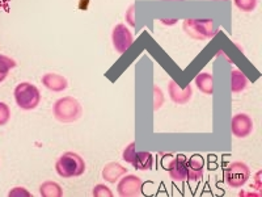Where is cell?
Listing matches in <instances>:
<instances>
[{
	"instance_id": "obj_1",
	"label": "cell",
	"mask_w": 262,
	"mask_h": 197,
	"mask_svg": "<svg viewBox=\"0 0 262 197\" xmlns=\"http://www.w3.org/2000/svg\"><path fill=\"white\" fill-rule=\"evenodd\" d=\"M53 116L62 124L76 123L83 116V107L78 98L72 96H64L54 103Z\"/></svg>"
},
{
	"instance_id": "obj_2",
	"label": "cell",
	"mask_w": 262,
	"mask_h": 197,
	"mask_svg": "<svg viewBox=\"0 0 262 197\" xmlns=\"http://www.w3.org/2000/svg\"><path fill=\"white\" fill-rule=\"evenodd\" d=\"M55 171L63 179L79 178L85 172V162L78 152L66 151L55 162Z\"/></svg>"
},
{
	"instance_id": "obj_3",
	"label": "cell",
	"mask_w": 262,
	"mask_h": 197,
	"mask_svg": "<svg viewBox=\"0 0 262 197\" xmlns=\"http://www.w3.org/2000/svg\"><path fill=\"white\" fill-rule=\"evenodd\" d=\"M15 102L20 109L23 111H33L41 103V92L38 87L29 82H21L15 87L13 91Z\"/></svg>"
},
{
	"instance_id": "obj_4",
	"label": "cell",
	"mask_w": 262,
	"mask_h": 197,
	"mask_svg": "<svg viewBox=\"0 0 262 197\" xmlns=\"http://www.w3.org/2000/svg\"><path fill=\"white\" fill-rule=\"evenodd\" d=\"M182 29L186 36L196 41H206L216 34V28L212 18H186L184 20Z\"/></svg>"
},
{
	"instance_id": "obj_5",
	"label": "cell",
	"mask_w": 262,
	"mask_h": 197,
	"mask_svg": "<svg viewBox=\"0 0 262 197\" xmlns=\"http://www.w3.org/2000/svg\"><path fill=\"white\" fill-rule=\"evenodd\" d=\"M250 178V168L244 162H232L224 168V182L231 188H242Z\"/></svg>"
},
{
	"instance_id": "obj_6",
	"label": "cell",
	"mask_w": 262,
	"mask_h": 197,
	"mask_svg": "<svg viewBox=\"0 0 262 197\" xmlns=\"http://www.w3.org/2000/svg\"><path fill=\"white\" fill-rule=\"evenodd\" d=\"M117 193L121 197H138L143 194V180L137 175L126 173L117 184Z\"/></svg>"
},
{
	"instance_id": "obj_7",
	"label": "cell",
	"mask_w": 262,
	"mask_h": 197,
	"mask_svg": "<svg viewBox=\"0 0 262 197\" xmlns=\"http://www.w3.org/2000/svg\"><path fill=\"white\" fill-rule=\"evenodd\" d=\"M112 44L116 53L123 54L134 44V36L126 24H117L112 30Z\"/></svg>"
},
{
	"instance_id": "obj_8",
	"label": "cell",
	"mask_w": 262,
	"mask_h": 197,
	"mask_svg": "<svg viewBox=\"0 0 262 197\" xmlns=\"http://www.w3.org/2000/svg\"><path fill=\"white\" fill-rule=\"evenodd\" d=\"M253 131V120L247 113H237L231 120V133L236 138H247Z\"/></svg>"
},
{
	"instance_id": "obj_9",
	"label": "cell",
	"mask_w": 262,
	"mask_h": 197,
	"mask_svg": "<svg viewBox=\"0 0 262 197\" xmlns=\"http://www.w3.org/2000/svg\"><path fill=\"white\" fill-rule=\"evenodd\" d=\"M168 95H169V98L174 104L185 105L188 104L191 100V97H193V87L188 84L184 88H181L179 83L172 79L168 83Z\"/></svg>"
},
{
	"instance_id": "obj_10",
	"label": "cell",
	"mask_w": 262,
	"mask_h": 197,
	"mask_svg": "<svg viewBox=\"0 0 262 197\" xmlns=\"http://www.w3.org/2000/svg\"><path fill=\"white\" fill-rule=\"evenodd\" d=\"M186 161L185 155H177L168 163V175L173 182H186Z\"/></svg>"
},
{
	"instance_id": "obj_11",
	"label": "cell",
	"mask_w": 262,
	"mask_h": 197,
	"mask_svg": "<svg viewBox=\"0 0 262 197\" xmlns=\"http://www.w3.org/2000/svg\"><path fill=\"white\" fill-rule=\"evenodd\" d=\"M205 161L201 155H193L186 161V182H200L203 178Z\"/></svg>"
},
{
	"instance_id": "obj_12",
	"label": "cell",
	"mask_w": 262,
	"mask_h": 197,
	"mask_svg": "<svg viewBox=\"0 0 262 197\" xmlns=\"http://www.w3.org/2000/svg\"><path fill=\"white\" fill-rule=\"evenodd\" d=\"M42 84L51 92H63L69 88V81L57 72H46L41 78Z\"/></svg>"
},
{
	"instance_id": "obj_13",
	"label": "cell",
	"mask_w": 262,
	"mask_h": 197,
	"mask_svg": "<svg viewBox=\"0 0 262 197\" xmlns=\"http://www.w3.org/2000/svg\"><path fill=\"white\" fill-rule=\"evenodd\" d=\"M128 172V168H126L125 166H122L121 163L118 162H109L104 166L102 168V179L105 182L111 183V184H116L123 175Z\"/></svg>"
},
{
	"instance_id": "obj_14",
	"label": "cell",
	"mask_w": 262,
	"mask_h": 197,
	"mask_svg": "<svg viewBox=\"0 0 262 197\" xmlns=\"http://www.w3.org/2000/svg\"><path fill=\"white\" fill-rule=\"evenodd\" d=\"M194 84L203 95L211 96L214 93V78L210 72H200L194 78Z\"/></svg>"
},
{
	"instance_id": "obj_15",
	"label": "cell",
	"mask_w": 262,
	"mask_h": 197,
	"mask_svg": "<svg viewBox=\"0 0 262 197\" xmlns=\"http://www.w3.org/2000/svg\"><path fill=\"white\" fill-rule=\"evenodd\" d=\"M249 84L247 75L242 70L235 69L231 71V92L232 93H242Z\"/></svg>"
},
{
	"instance_id": "obj_16",
	"label": "cell",
	"mask_w": 262,
	"mask_h": 197,
	"mask_svg": "<svg viewBox=\"0 0 262 197\" xmlns=\"http://www.w3.org/2000/svg\"><path fill=\"white\" fill-rule=\"evenodd\" d=\"M131 164L139 171H149L154 166V156L149 151H138L135 152V158Z\"/></svg>"
},
{
	"instance_id": "obj_17",
	"label": "cell",
	"mask_w": 262,
	"mask_h": 197,
	"mask_svg": "<svg viewBox=\"0 0 262 197\" xmlns=\"http://www.w3.org/2000/svg\"><path fill=\"white\" fill-rule=\"evenodd\" d=\"M39 194L42 197H62L63 188L57 182L46 180L39 185Z\"/></svg>"
},
{
	"instance_id": "obj_18",
	"label": "cell",
	"mask_w": 262,
	"mask_h": 197,
	"mask_svg": "<svg viewBox=\"0 0 262 197\" xmlns=\"http://www.w3.org/2000/svg\"><path fill=\"white\" fill-rule=\"evenodd\" d=\"M16 66L17 62L13 58L8 57L6 54H0V83L6 81L9 71L15 69Z\"/></svg>"
},
{
	"instance_id": "obj_19",
	"label": "cell",
	"mask_w": 262,
	"mask_h": 197,
	"mask_svg": "<svg viewBox=\"0 0 262 197\" xmlns=\"http://www.w3.org/2000/svg\"><path fill=\"white\" fill-rule=\"evenodd\" d=\"M236 8L242 12H253L257 7V0H233Z\"/></svg>"
},
{
	"instance_id": "obj_20",
	"label": "cell",
	"mask_w": 262,
	"mask_h": 197,
	"mask_svg": "<svg viewBox=\"0 0 262 197\" xmlns=\"http://www.w3.org/2000/svg\"><path fill=\"white\" fill-rule=\"evenodd\" d=\"M93 197H113V192L112 189L105 184H96L92 189Z\"/></svg>"
},
{
	"instance_id": "obj_21",
	"label": "cell",
	"mask_w": 262,
	"mask_h": 197,
	"mask_svg": "<svg viewBox=\"0 0 262 197\" xmlns=\"http://www.w3.org/2000/svg\"><path fill=\"white\" fill-rule=\"evenodd\" d=\"M11 120V108L7 103L0 102V126H4Z\"/></svg>"
},
{
	"instance_id": "obj_22",
	"label": "cell",
	"mask_w": 262,
	"mask_h": 197,
	"mask_svg": "<svg viewBox=\"0 0 262 197\" xmlns=\"http://www.w3.org/2000/svg\"><path fill=\"white\" fill-rule=\"evenodd\" d=\"M164 100H165V97H164V93L160 87H154V111H159L163 107Z\"/></svg>"
},
{
	"instance_id": "obj_23",
	"label": "cell",
	"mask_w": 262,
	"mask_h": 197,
	"mask_svg": "<svg viewBox=\"0 0 262 197\" xmlns=\"http://www.w3.org/2000/svg\"><path fill=\"white\" fill-rule=\"evenodd\" d=\"M135 146H137V145H135V142H131V144H128L127 146L125 147V150H123L122 159L126 162V163L131 164L133 163V161H134L135 152H137L135 151Z\"/></svg>"
},
{
	"instance_id": "obj_24",
	"label": "cell",
	"mask_w": 262,
	"mask_h": 197,
	"mask_svg": "<svg viewBox=\"0 0 262 197\" xmlns=\"http://www.w3.org/2000/svg\"><path fill=\"white\" fill-rule=\"evenodd\" d=\"M125 21H126V25H128V27H131V28L135 27V6L134 4H130V6H128V8L126 9Z\"/></svg>"
},
{
	"instance_id": "obj_25",
	"label": "cell",
	"mask_w": 262,
	"mask_h": 197,
	"mask_svg": "<svg viewBox=\"0 0 262 197\" xmlns=\"http://www.w3.org/2000/svg\"><path fill=\"white\" fill-rule=\"evenodd\" d=\"M8 196L9 197H20V196L30 197L32 196V193H30L25 187H15V188H12L8 192Z\"/></svg>"
},
{
	"instance_id": "obj_26",
	"label": "cell",
	"mask_w": 262,
	"mask_h": 197,
	"mask_svg": "<svg viewBox=\"0 0 262 197\" xmlns=\"http://www.w3.org/2000/svg\"><path fill=\"white\" fill-rule=\"evenodd\" d=\"M214 2H227V0H214Z\"/></svg>"
},
{
	"instance_id": "obj_27",
	"label": "cell",
	"mask_w": 262,
	"mask_h": 197,
	"mask_svg": "<svg viewBox=\"0 0 262 197\" xmlns=\"http://www.w3.org/2000/svg\"><path fill=\"white\" fill-rule=\"evenodd\" d=\"M179 2H184V0H179Z\"/></svg>"
}]
</instances>
